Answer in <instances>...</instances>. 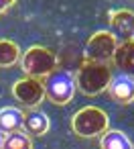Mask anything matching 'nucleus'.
Listing matches in <instances>:
<instances>
[{
  "mask_svg": "<svg viewBox=\"0 0 134 149\" xmlns=\"http://www.w3.org/2000/svg\"><path fill=\"white\" fill-rule=\"evenodd\" d=\"M110 82H112V65L110 63L83 61L75 74V88H79V92L85 96L102 94L104 90H108Z\"/></svg>",
  "mask_w": 134,
  "mask_h": 149,
  "instance_id": "nucleus-1",
  "label": "nucleus"
},
{
  "mask_svg": "<svg viewBox=\"0 0 134 149\" xmlns=\"http://www.w3.org/2000/svg\"><path fill=\"white\" fill-rule=\"evenodd\" d=\"M21 68L27 78H47L53 70H57V55L49 47L33 45L21 55Z\"/></svg>",
  "mask_w": 134,
  "mask_h": 149,
  "instance_id": "nucleus-2",
  "label": "nucleus"
},
{
  "mask_svg": "<svg viewBox=\"0 0 134 149\" xmlns=\"http://www.w3.org/2000/svg\"><path fill=\"white\" fill-rule=\"evenodd\" d=\"M43 88H45V98L59 106L69 104L77 90L75 78L67 70H53L47 78H43Z\"/></svg>",
  "mask_w": 134,
  "mask_h": 149,
  "instance_id": "nucleus-3",
  "label": "nucleus"
},
{
  "mask_svg": "<svg viewBox=\"0 0 134 149\" xmlns=\"http://www.w3.org/2000/svg\"><path fill=\"white\" fill-rule=\"evenodd\" d=\"M110 127V118L106 110L98 106H83L71 118V129L79 137H98L104 135Z\"/></svg>",
  "mask_w": 134,
  "mask_h": 149,
  "instance_id": "nucleus-4",
  "label": "nucleus"
},
{
  "mask_svg": "<svg viewBox=\"0 0 134 149\" xmlns=\"http://www.w3.org/2000/svg\"><path fill=\"white\" fill-rule=\"evenodd\" d=\"M116 47H118V39L110 31H98L85 41V47H83L85 61L108 63V61H112Z\"/></svg>",
  "mask_w": 134,
  "mask_h": 149,
  "instance_id": "nucleus-5",
  "label": "nucleus"
},
{
  "mask_svg": "<svg viewBox=\"0 0 134 149\" xmlns=\"http://www.w3.org/2000/svg\"><path fill=\"white\" fill-rule=\"evenodd\" d=\"M12 94L14 98L33 108V106H39L43 100H45V88H43V82L37 80V78H23V80H16L14 86H12Z\"/></svg>",
  "mask_w": 134,
  "mask_h": 149,
  "instance_id": "nucleus-6",
  "label": "nucleus"
},
{
  "mask_svg": "<svg viewBox=\"0 0 134 149\" xmlns=\"http://www.w3.org/2000/svg\"><path fill=\"white\" fill-rule=\"evenodd\" d=\"M110 33L120 41H134V13L128 8H118L110 13Z\"/></svg>",
  "mask_w": 134,
  "mask_h": 149,
  "instance_id": "nucleus-7",
  "label": "nucleus"
},
{
  "mask_svg": "<svg viewBox=\"0 0 134 149\" xmlns=\"http://www.w3.org/2000/svg\"><path fill=\"white\" fill-rule=\"evenodd\" d=\"M112 63L122 76H128L134 80V41L118 43L116 53L112 57Z\"/></svg>",
  "mask_w": 134,
  "mask_h": 149,
  "instance_id": "nucleus-8",
  "label": "nucleus"
},
{
  "mask_svg": "<svg viewBox=\"0 0 134 149\" xmlns=\"http://www.w3.org/2000/svg\"><path fill=\"white\" fill-rule=\"evenodd\" d=\"M110 98L118 104H132L134 102V80L128 76H118L112 78L110 86H108Z\"/></svg>",
  "mask_w": 134,
  "mask_h": 149,
  "instance_id": "nucleus-9",
  "label": "nucleus"
},
{
  "mask_svg": "<svg viewBox=\"0 0 134 149\" xmlns=\"http://www.w3.org/2000/svg\"><path fill=\"white\" fill-rule=\"evenodd\" d=\"M49 127H51L49 116H47L43 110L31 108V110H27V112H25V123H23V129H25V133H27L29 137H31V135L41 137V135H45V133L49 131Z\"/></svg>",
  "mask_w": 134,
  "mask_h": 149,
  "instance_id": "nucleus-10",
  "label": "nucleus"
},
{
  "mask_svg": "<svg viewBox=\"0 0 134 149\" xmlns=\"http://www.w3.org/2000/svg\"><path fill=\"white\" fill-rule=\"evenodd\" d=\"M25 123V112L16 106H4L0 108V133L2 135H10L23 129Z\"/></svg>",
  "mask_w": 134,
  "mask_h": 149,
  "instance_id": "nucleus-11",
  "label": "nucleus"
},
{
  "mask_svg": "<svg viewBox=\"0 0 134 149\" xmlns=\"http://www.w3.org/2000/svg\"><path fill=\"white\" fill-rule=\"evenodd\" d=\"M100 149H134V147H132V141L128 139V135H124L118 129H108L102 135Z\"/></svg>",
  "mask_w": 134,
  "mask_h": 149,
  "instance_id": "nucleus-12",
  "label": "nucleus"
},
{
  "mask_svg": "<svg viewBox=\"0 0 134 149\" xmlns=\"http://www.w3.org/2000/svg\"><path fill=\"white\" fill-rule=\"evenodd\" d=\"M21 59V47L10 39H0V68H10Z\"/></svg>",
  "mask_w": 134,
  "mask_h": 149,
  "instance_id": "nucleus-13",
  "label": "nucleus"
},
{
  "mask_svg": "<svg viewBox=\"0 0 134 149\" xmlns=\"http://www.w3.org/2000/svg\"><path fill=\"white\" fill-rule=\"evenodd\" d=\"M0 149H33V141H31V137L27 133L16 131V133L4 135L2 147H0Z\"/></svg>",
  "mask_w": 134,
  "mask_h": 149,
  "instance_id": "nucleus-14",
  "label": "nucleus"
},
{
  "mask_svg": "<svg viewBox=\"0 0 134 149\" xmlns=\"http://www.w3.org/2000/svg\"><path fill=\"white\" fill-rule=\"evenodd\" d=\"M14 2H16V0H0V15H2L4 10H8Z\"/></svg>",
  "mask_w": 134,
  "mask_h": 149,
  "instance_id": "nucleus-15",
  "label": "nucleus"
},
{
  "mask_svg": "<svg viewBox=\"0 0 134 149\" xmlns=\"http://www.w3.org/2000/svg\"><path fill=\"white\" fill-rule=\"evenodd\" d=\"M2 139H4V137H2V133H0V147H2Z\"/></svg>",
  "mask_w": 134,
  "mask_h": 149,
  "instance_id": "nucleus-16",
  "label": "nucleus"
}]
</instances>
